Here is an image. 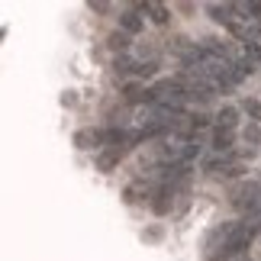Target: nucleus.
I'll list each match as a JSON object with an SVG mask.
<instances>
[{
  "instance_id": "nucleus-1",
  "label": "nucleus",
  "mask_w": 261,
  "mask_h": 261,
  "mask_svg": "<svg viewBox=\"0 0 261 261\" xmlns=\"http://www.w3.org/2000/svg\"><path fill=\"white\" fill-rule=\"evenodd\" d=\"M232 203L239 210H255L261 203V184H255V180H248V184H242L236 190V197H232Z\"/></svg>"
},
{
  "instance_id": "nucleus-2",
  "label": "nucleus",
  "mask_w": 261,
  "mask_h": 261,
  "mask_svg": "<svg viewBox=\"0 0 261 261\" xmlns=\"http://www.w3.org/2000/svg\"><path fill=\"white\" fill-rule=\"evenodd\" d=\"M74 145L84 148V152H90V148H103L107 145V133H103V129H94V126L77 129V133H74Z\"/></svg>"
},
{
  "instance_id": "nucleus-3",
  "label": "nucleus",
  "mask_w": 261,
  "mask_h": 261,
  "mask_svg": "<svg viewBox=\"0 0 261 261\" xmlns=\"http://www.w3.org/2000/svg\"><path fill=\"white\" fill-rule=\"evenodd\" d=\"M126 152H129V142H126V145H110L107 152H100V158H97L100 171H113V168L119 165V158H123Z\"/></svg>"
},
{
  "instance_id": "nucleus-4",
  "label": "nucleus",
  "mask_w": 261,
  "mask_h": 261,
  "mask_svg": "<svg viewBox=\"0 0 261 261\" xmlns=\"http://www.w3.org/2000/svg\"><path fill=\"white\" fill-rule=\"evenodd\" d=\"M216 129H226V133H232L236 123H239V110L236 107H219V113H216Z\"/></svg>"
},
{
  "instance_id": "nucleus-5",
  "label": "nucleus",
  "mask_w": 261,
  "mask_h": 261,
  "mask_svg": "<svg viewBox=\"0 0 261 261\" xmlns=\"http://www.w3.org/2000/svg\"><path fill=\"white\" fill-rule=\"evenodd\" d=\"M119 26H123V33L126 36H136V33H142V16H139L136 13V10H129V13H123V16H119Z\"/></svg>"
},
{
  "instance_id": "nucleus-6",
  "label": "nucleus",
  "mask_w": 261,
  "mask_h": 261,
  "mask_svg": "<svg viewBox=\"0 0 261 261\" xmlns=\"http://www.w3.org/2000/svg\"><path fill=\"white\" fill-rule=\"evenodd\" d=\"M139 13H152V19H155L158 26H165V23H168V16H171L165 4H152V0H148V4H139Z\"/></svg>"
},
{
  "instance_id": "nucleus-7",
  "label": "nucleus",
  "mask_w": 261,
  "mask_h": 261,
  "mask_svg": "<svg viewBox=\"0 0 261 261\" xmlns=\"http://www.w3.org/2000/svg\"><path fill=\"white\" fill-rule=\"evenodd\" d=\"M206 10H210V13H213V19H216V23H236V10H232V4H206Z\"/></svg>"
},
{
  "instance_id": "nucleus-8",
  "label": "nucleus",
  "mask_w": 261,
  "mask_h": 261,
  "mask_svg": "<svg viewBox=\"0 0 261 261\" xmlns=\"http://www.w3.org/2000/svg\"><path fill=\"white\" fill-rule=\"evenodd\" d=\"M123 97L129 103H152V94H148V87H142V84H129L123 90Z\"/></svg>"
},
{
  "instance_id": "nucleus-9",
  "label": "nucleus",
  "mask_w": 261,
  "mask_h": 261,
  "mask_svg": "<svg viewBox=\"0 0 261 261\" xmlns=\"http://www.w3.org/2000/svg\"><path fill=\"white\" fill-rule=\"evenodd\" d=\"M155 197L158 200H152V210H155L158 216H165L168 210H171V184H162V190H158Z\"/></svg>"
},
{
  "instance_id": "nucleus-10",
  "label": "nucleus",
  "mask_w": 261,
  "mask_h": 261,
  "mask_svg": "<svg viewBox=\"0 0 261 261\" xmlns=\"http://www.w3.org/2000/svg\"><path fill=\"white\" fill-rule=\"evenodd\" d=\"M213 148H216L219 155L229 152V148H232V133H226V129H216V133H213Z\"/></svg>"
},
{
  "instance_id": "nucleus-11",
  "label": "nucleus",
  "mask_w": 261,
  "mask_h": 261,
  "mask_svg": "<svg viewBox=\"0 0 261 261\" xmlns=\"http://www.w3.org/2000/svg\"><path fill=\"white\" fill-rule=\"evenodd\" d=\"M245 62L248 65L261 62V42H258V39H248V42H245Z\"/></svg>"
},
{
  "instance_id": "nucleus-12",
  "label": "nucleus",
  "mask_w": 261,
  "mask_h": 261,
  "mask_svg": "<svg viewBox=\"0 0 261 261\" xmlns=\"http://www.w3.org/2000/svg\"><path fill=\"white\" fill-rule=\"evenodd\" d=\"M110 48H113V52H126V48H129V36L126 33H113V36H110Z\"/></svg>"
},
{
  "instance_id": "nucleus-13",
  "label": "nucleus",
  "mask_w": 261,
  "mask_h": 261,
  "mask_svg": "<svg viewBox=\"0 0 261 261\" xmlns=\"http://www.w3.org/2000/svg\"><path fill=\"white\" fill-rule=\"evenodd\" d=\"M245 113L255 119V123H261V103L258 100H245Z\"/></svg>"
},
{
  "instance_id": "nucleus-14",
  "label": "nucleus",
  "mask_w": 261,
  "mask_h": 261,
  "mask_svg": "<svg viewBox=\"0 0 261 261\" xmlns=\"http://www.w3.org/2000/svg\"><path fill=\"white\" fill-rule=\"evenodd\" d=\"M245 139H248V142H261V126H252V129H245Z\"/></svg>"
},
{
  "instance_id": "nucleus-15",
  "label": "nucleus",
  "mask_w": 261,
  "mask_h": 261,
  "mask_svg": "<svg viewBox=\"0 0 261 261\" xmlns=\"http://www.w3.org/2000/svg\"><path fill=\"white\" fill-rule=\"evenodd\" d=\"M239 261H252V258H239Z\"/></svg>"
},
{
  "instance_id": "nucleus-16",
  "label": "nucleus",
  "mask_w": 261,
  "mask_h": 261,
  "mask_svg": "<svg viewBox=\"0 0 261 261\" xmlns=\"http://www.w3.org/2000/svg\"><path fill=\"white\" fill-rule=\"evenodd\" d=\"M258 36H261V26H258ZM258 36H255V39H258Z\"/></svg>"
},
{
  "instance_id": "nucleus-17",
  "label": "nucleus",
  "mask_w": 261,
  "mask_h": 261,
  "mask_svg": "<svg viewBox=\"0 0 261 261\" xmlns=\"http://www.w3.org/2000/svg\"><path fill=\"white\" fill-rule=\"evenodd\" d=\"M0 36H4V33H0Z\"/></svg>"
}]
</instances>
